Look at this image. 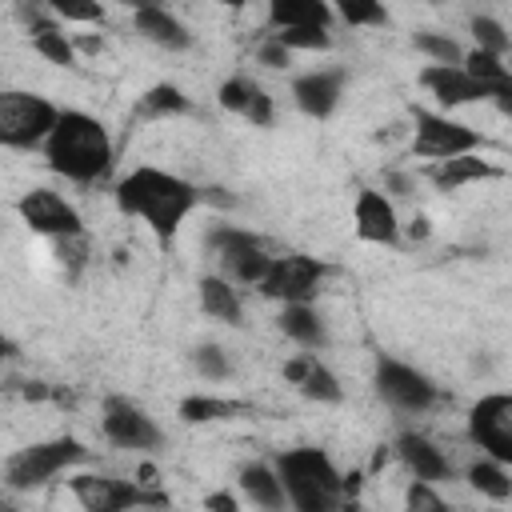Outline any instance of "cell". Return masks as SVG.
Listing matches in <instances>:
<instances>
[{
    "label": "cell",
    "instance_id": "23",
    "mask_svg": "<svg viewBox=\"0 0 512 512\" xmlns=\"http://www.w3.org/2000/svg\"><path fill=\"white\" fill-rule=\"evenodd\" d=\"M200 304H204L212 316H220V320H228V324H240V300H236V292H232L220 276L200 280Z\"/></svg>",
    "mask_w": 512,
    "mask_h": 512
},
{
    "label": "cell",
    "instance_id": "13",
    "mask_svg": "<svg viewBox=\"0 0 512 512\" xmlns=\"http://www.w3.org/2000/svg\"><path fill=\"white\" fill-rule=\"evenodd\" d=\"M104 436L112 444H120V448H152V444H160V428L136 404H128L120 396H112L104 404Z\"/></svg>",
    "mask_w": 512,
    "mask_h": 512
},
{
    "label": "cell",
    "instance_id": "21",
    "mask_svg": "<svg viewBox=\"0 0 512 512\" xmlns=\"http://www.w3.org/2000/svg\"><path fill=\"white\" fill-rule=\"evenodd\" d=\"M136 32L148 36L152 44H160V48H188V32L164 8H140L136 12Z\"/></svg>",
    "mask_w": 512,
    "mask_h": 512
},
{
    "label": "cell",
    "instance_id": "40",
    "mask_svg": "<svg viewBox=\"0 0 512 512\" xmlns=\"http://www.w3.org/2000/svg\"><path fill=\"white\" fill-rule=\"evenodd\" d=\"M24 396H28V400H44V396H52V392H48V384H36V380H32V384H24Z\"/></svg>",
    "mask_w": 512,
    "mask_h": 512
},
{
    "label": "cell",
    "instance_id": "43",
    "mask_svg": "<svg viewBox=\"0 0 512 512\" xmlns=\"http://www.w3.org/2000/svg\"><path fill=\"white\" fill-rule=\"evenodd\" d=\"M120 4H128V8H136V12H140V8H160V0H120Z\"/></svg>",
    "mask_w": 512,
    "mask_h": 512
},
{
    "label": "cell",
    "instance_id": "20",
    "mask_svg": "<svg viewBox=\"0 0 512 512\" xmlns=\"http://www.w3.org/2000/svg\"><path fill=\"white\" fill-rule=\"evenodd\" d=\"M268 16L276 28H328L324 0H268Z\"/></svg>",
    "mask_w": 512,
    "mask_h": 512
},
{
    "label": "cell",
    "instance_id": "42",
    "mask_svg": "<svg viewBox=\"0 0 512 512\" xmlns=\"http://www.w3.org/2000/svg\"><path fill=\"white\" fill-rule=\"evenodd\" d=\"M408 232H412V240H424V236H428V220H424V216H416Z\"/></svg>",
    "mask_w": 512,
    "mask_h": 512
},
{
    "label": "cell",
    "instance_id": "37",
    "mask_svg": "<svg viewBox=\"0 0 512 512\" xmlns=\"http://www.w3.org/2000/svg\"><path fill=\"white\" fill-rule=\"evenodd\" d=\"M404 500H408V508H432V512H440V508H444V500H440L424 480H420V484H412Z\"/></svg>",
    "mask_w": 512,
    "mask_h": 512
},
{
    "label": "cell",
    "instance_id": "3",
    "mask_svg": "<svg viewBox=\"0 0 512 512\" xmlns=\"http://www.w3.org/2000/svg\"><path fill=\"white\" fill-rule=\"evenodd\" d=\"M280 468V480H284V492L288 500L300 508V512H324L336 504V496L344 492V476L332 468V460L320 452V448H296V452H284L276 460Z\"/></svg>",
    "mask_w": 512,
    "mask_h": 512
},
{
    "label": "cell",
    "instance_id": "38",
    "mask_svg": "<svg viewBox=\"0 0 512 512\" xmlns=\"http://www.w3.org/2000/svg\"><path fill=\"white\" fill-rule=\"evenodd\" d=\"M260 60H264L268 68H284V64H288V48H284L280 40H268V44L260 48Z\"/></svg>",
    "mask_w": 512,
    "mask_h": 512
},
{
    "label": "cell",
    "instance_id": "32",
    "mask_svg": "<svg viewBox=\"0 0 512 512\" xmlns=\"http://www.w3.org/2000/svg\"><path fill=\"white\" fill-rule=\"evenodd\" d=\"M416 48L428 52V56H436L440 64H456V60H460V48H456L448 36H436V32H420V36H416Z\"/></svg>",
    "mask_w": 512,
    "mask_h": 512
},
{
    "label": "cell",
    "instance_id": "14",
    "mask_svg": "<svg viewBox=\"0 0 512 512\" xmlns=\"http://www.w3.org/2000/svg\"><path fill=\"white\" fill-rule=\"evenodd\" d=\"M420 84L432 88V96L440 104H472V100H488V84L476 80L468 68H452V64H432L420 72Z\"/></svg>",
    "mask_w": 512,
    "mask_h": 512
},
{
    "label": "cell",
    "instance_id": "41",
    "mask_svg": "<svg viewBox=\"0 0 512 512\" xmlns=\"http://www.w3.org/2000/svg\"><path fill=\"white\" fill-rule=\"evenodd\" d=\"M80 52L96 56V52H100V36H80Z\"/></svg>",
    "mask_w": 512,
    "mask_h": 512
},
{
    "label": "cell",
    "instance_id": "35",
    "mask_svg": "<svg viewBox=\"0 0 512 512\" xmlns=\"http://www.w3.org/2000/svg\"><path fill=\"white\" fill-rule=\"evenodd\" d=\"M248 96H252V84H244V80L220 84V104H224L228 112H244V108H248Z\"/></svg>",
    "mask_w": 512,
    "mask_h": 512
},
{
    "label": "cell",
    "instance_id": "45",
    "mask_svg": "<svg viewBox=\"0 0 512 512\" xmlns=\"http://www.w3.org/2000/svg\"><path fill=\"white\" fill-rule=\"evenodd\" d=\"M224 4H244V0H224Z\"/></svg>",
    "mask_w": 512,
    "mask_h": 512
},
{
    "label": "cell",
    "instance_id": "39",
    "mask_svg": "<svg viewBox=\"0 0 512 512\" xmlns=\"http://www.w3.org/2000/svg\"><path fill=\"white\" fill-rule=\"evenodd\" d=\"M208 508H224V512H232V508H236V500H232L228 492H216V496H208Z\"/></svg>",
    "mask_w": 512,
    "mask_h": 512
},
{
    "label": "cell",
    "instance_id": "33",
    "mask_svg": "<svg viewBox=\"0 0 512 512\" xmlns=\"http://www.w3.org/2000/svg\"><path fill=\"white\" fill-rule=\"evenodd\" d=\"M472 32H476L480 48H488V52H496V56L508 48V36H504V28H500L496 20H488V16H476V20H472Z\"/></svg>",
    "mask_w": 512,
    "mask_h": 512
},
{
    "label": "cell",
    "instance_id": "24",
    "mask_svg": "<svg viewBox=\"0 0 512 512\" xmlns=\"http://www.w3.org/2000/svg\"><path fill=\"white\" fill-rule=\"evenodd\" d=\"M280 328H284L292 340L308 344V348H316V344L324 340V328H320V320L312 316V308H304V300L284 308V316H280Z\"/></svg>",
    "mask_w": 512,
    "mask_h": 512
},
{
    "label": "cell",
    "instance_id": "6",
    "mask_svg": "<svg viewBox=\"0 0 512 512\" xmlns=\"http://www.w3.org/2000/svg\"><path fill=\"white\" fill-rule=\"evenodd\" d=\"M468 432L492 460L512 464V396L504 392L480 396L468 412Z\"/></svg>",
    "mask_w": 512,
    "mask_h": 512
},
{
    "label": "cell",
    "instance_id": "27",
    "mask_svg": "<svg viewBox=\"0 0 512 512\" xmlns=\"http://www.w3.org/2000/svg\"><path fill=\"white\" fill-rule=\"evenodd\" d=\"M188 108V96L172 84H156L144 92V116H172V112H184Z\"/></svg>",
    "mask_w": 512,
    "mask_h": 512
},
{
    "label": "cell",
    "instance_id": "4",
    "mask_svg": "<svg viewBox=\"0 0 512 512\" xmlns=\"http://www.w3.org/2000/svg\"><path fill=\"white\" fill-rule=\"evenodd\" d=\"M60 112L32 92H4L0 96V140L8 148H32L36 140L52 136Z\"/></svg>",
    "mask_w": 512,
    "mask_h": 512
},
{
    "label": "cell",
    "instance_id": "16",
    "mask_svg": "<svg viewBox=\"0 0 512 512\" xmlns=\"http://www.w3.org/2000/svg\"><path fill=\"white\" fill-rule=\"evenodd\" d=\"M284 376H288L292 384H300V392H304L308 400H328V404L340 400V384H336V376H332L320 360H312V356H296V360H288V364H284Z\"/></svg>",
    "mask_w": 512,
    "mask_h": 512
},
{
    "label": "cell",
    "instance_id": "25",
    "mask_svg": "<svg viewBox=\"0 0 512 512\" xmlns=\"http://www.w3.org/2000/svg\"><path fill=\"white\" fill-rule=\"evenodd\" d=\"M236 412H244V404L216 400V396H188V400L180 404V416H184L188 424H204V420H228V416H236Z\"/></svg>",
    "mask_w": 512,
    "mask_h": 512
},
{
    "label": "cell",
    "instance_id": "19",
    "mask_svg": "<svg viewBox=\"0 0 512 512\" xmlns=\"http://www.w3.org/2000/svg\"><path fill=\"white\" fill-rule=\"evenodd\" d=\"M428 176H432V184H436V188L452 192V188H460V184H468V180H484V176H496V168H492L488 160L472 156V152H460V156H448V160H440V164H436Z\"/></svg>",
    "mask_w": 512,
    "mask_h": 512
},
{
    "label": "cell",
    "instance_id": "26",
    "mask_svg": "<svg viewBox=\"0 0 512 512\" xmlns=\"http://www.w3.org/2000/svg\"><path fill=\"white\" fill-rule=\"evenodd\" d=\"M468 484H472L476 492L492 496V500H508V496H512V480H508L496 464H472V468H468Z\"/></svg>",
    "mask_w": 512,
    "mask_h": 512
},
{
    "label": "cell",
    "instance_id": "18",
    "mask_svg": "<svg viewBox=\"0 0 512 512\" xmlns=\"http://www.w3.org/2000/svg\"><path fill=\"white\" fill-rule=\"evenodd\" d=\"M396 448H400V460L416 472V480H444V476H448V460H444V452H440L436 444H428L424 436L404 432Z\"/></svg>",
    "mask_w": 512,
    "mask_h": 512
},
{
    "label": "cell",
    "instance_id": "34",
    "mask_svg": "<svg viewBox=\"0 0 512 512\" xmlns=\"http://www.w3.org/2000/svg\"><path fill=\"white\" fill-rule=\"evenodd\" d=\"M192 360H196V368H200L204 376H212V380H224V376H228V360H224V352H220V348H212V344L196 348V352H192Z\"/></svg>",
    "mask_w": 512,
    "mask_h": 512
},
{
    "label": "cell",
    "instance_id": "7",
    "mask_svg": "<svg viewBox=\"0 0 512 512\" xmlns=\"http://www.w3.org/2000/svg\"><path fill=\"white\" fill-rule=\"evenodd\" d=\"M208 244L224 256V264L240 276V280H248V284H260L264 276H268V268H272V256L264 252V244L252 236V232H236V228H212L208 232Z\"/></svg>",
    "mask_w": 512,
    "mask_h": 512
},
{
    "label": "cell",
    "instance_id": "2",
    "mask_svg": "<svg viewBox=\"0 0 512 512\" xmlns=\"http://www.w3.org/2000/svg\"><path fill=\"white\" fill-rule=\"evenodd\" d=\"M48 164H52V172H60L68 180L88 184L108 172L112 140L100 128V120H92L84 112H60V120L48 136Z\"/></svg>",
    "mask_w": 512,
    "mask_h": 512
},
{
    "label": "cell",
    "instance_id": "15",
    "mask_svg": "<svg viewBox=\"0 0 512 512\" xmlns=\"http://www.w3.org/2000/svg\"><path fill=\"white\" fill-rule=\"evenodd\" d=\"M356 232H360V240H372V244H392L396 240L400 228H396V212L384 200V192L364 188L356 196Z\"/></svg>",
    "mask_w": 512,
    "mask_h": 512
},
{
    "label": "cell",
    "instance_id": "36",
    "mask_svg": "<svg viewBox=\"0 0 512 512\" xmlns=\"http://www.w3.org/2000/svg\"><path fill=\"white\" fill-rule=\"evenodd\" d=\"M244 116H248L252 124H268V120H272V100H268V92H264V88H252Z\"/></svg>",
    "mask_w": 512,
    "mask_h": 512
},
{
    "label": "cell",
    "instance_id": "29",
    "mask_svg": "<svg viewBox=\"0 0 512 512\" xmlns=\"http://www.w3.org/2000/svg\"><path fill=\"white\" fill-rule=\"evenodd\" d=\"M336 12L348 24H388V12L380 0H336Z\"/></svg>",
    "mask_w": 512,
    "mask_h": 512
},
{
    "label": "cell",
    "instance_id": "8",
    "mask_svg": "<svg viewBox=\"0 0 512 512\" xmlns=\"http://www.w3.org/2000/svg\"><path fill=\"white\" fill-rule=\"evenodd\" d=\"M480 144V136L464 124H452L444 116H432V112H416V144L412 152L416 156H436V160H448V156H460V152H472Z\"/></svg>",
    "mask_w": 512,
    "mask_h": 512
},
{
    "label": "cell",
    "instance_id": "12",
    "mask_svg": "<svg viewBox=\"0 0 512 512\" xmlns=\"http://www.w3.org/2000/svg\"><path fill=\"white\" fill-rule=\"evenodd\" d=\"M72 492L92 512H116V508H132V504H168V496H160V492H140V488L108 480V476H76Z\"/></svg>",
    "mask_w": 512,
    "mask_h": 512
},
{
    "label": "cell",
    "instance_id": "11",
    "mask_svg": "<svg viewBox=\"0 0 512 512\" xmlns=\"http://www.w3.org/2000/svg\"><path fill=\"white\" fill-rule=\"evenodd\" d=\"M376 388L388 404L404 408V412H424L436 400V388L428 384V376H420L416 368L400 364V360H380L376 368Z\"/></svg>",
    "mask_w": 512,
    "mask_h": 512
},
{
    "label": "cell",
    "instance_id": "30",
    "mask_svg": "<svg viewBox=\"0 0 512 512\" xmlns=\"http://www.w3.org/2000/svg\"><path fill=\"white\" fill-rule=\"evenodd\" d=\"M48 4H52L56 16L76 20V24H100L104 20V12H100L96 0H48Z\"/></svg>",
    "mask_w": 512,
    "mask_h": 512
},
{
    "label": "cell",
    "instance_id": "9",
    "mask_svg": "<svg viewBox=\"0 0 512 512\" xmlns=\"http://www.w3.org/2000/svg\"><path fill=\"white\" fill-rule=\"evenodd\" d=\"M20 216L32 232H44V236H80V216L72 204H64L52 188H32L20 196Z\"/></svg>",
    "mask_w": 512,
    "mask_h": 512
},
{
    "label": "cell",
    "instance_id": "10",
    "mask_svg": "<svg viewBox=\"0 0 512 512\" xmlns=\"http://www.w3.org/2000/svg\"><path fill=\"white\" fill-rule=\"evenodd\" d=\"M320 276H324V264H316L312 256H280V260H272V268L260 280V288L268 296H276V300L300 304V300H308L316 292Z\"/></svg>",
    "mask_w": 512,
    "mask_h": 512
},
{
    "label": "cell",
    "instance_id": "22",
    "mask_svg": "<svg viewBox=\"0 0 512 512\" xmlns=\"http://www.w3.org/2000/svg\"><path fill=\"white\" fill-rule=\"evenodd\" d=\"M240 488L248 492V500L264 504V508H280L284 504V480H276L264 464H248L240 472Z\"/></svg>",
    "mask_w": 512,
    "mask_h": 512
},
{
    "label": "cell",
    "instance_id": "1",
    "mask_svg": "<svg viewBox=\"0 0 512 512\" xmlns=\"http://www.w3.org/2000/svg\"><path fill=\"white\" fill-rule=\"evenodd\" d=\"M116 204L128 212V216H144L152 224V232L160 240H172L180 220L192 212L196 204V188L184 184L180 176L172 172H160V168H136L120 180L116 188Z\"/></svg>",
    "mask_w": 512,
    "mask_h": 512
},
{
    "label": "cell",
    "instance_id": "28",
    "mask_svg": "<svg viewBox=\"0 0 512 512\" xmlns=\"http://www.w3.org/2000/svg\"><path fill=\"white\" fill-rule=\"evenodd\" d=\"M36 52L52 64H72V44L64 40V32H56L52 24H36Z\"/></svg>",
    "mask_w": 512,
    "mask_h": 512
},
{
    "label": "cell",
    "instance_id": "5",
    "mask_svg": "<svg viewBox=\"0 0 512 512\" xmlns=\"http://www.w3.org/2000/svg\"><path fill=\"white\" fill-rule=\"evenodd\" d=\"M76 460H84V444L72 440V436L32 444V448H24L8 460V484L12 488H36V484H44L48 476H56L60 468H68Z\"/></svg>",
    "mask_w": 512,
    "mask_h": 512
},
{
    "label": "cell",
    "instance_id": "44",
    "mask_svg": "<svg viewBox=\"0 0 512 512\" xmlns=\"http://www.w3.org/2000/svg\"><path fill=\"white\" fill-rule=\"evenodd\" d=\"M388 184H392V188H396V192H400V196H404V192H408V180H404V176H388Z\"/></svg>",
    "mask_w": 512,
    "mask_h": 512
},
{
    "label": "cell",
    "instance_id": "17",
    "mask_svg": "<svg viewBox=\"0 0 512 512\" xmlns=\"http://www.w3.org/2000/svg\"><path fill=\"white\" fill-rule=\"evenodd\" d=\"M292 96L308 116H328L340 96V72H308L292 84Z\"/></svg>",
    "mask_w": 512,
    "mask_h": 512
},
{
    "label": "cell",
    "instance_id": "31",
    "mask_svg": "<svg viewBox=\"0 0 512 512\" xmlns=\"http://www.w3.org/2000/svg\"><path fill=\"white\" fill-rule=\"evenodd\" d=\"M276 40L284 44V48H328V32L324 28H280L276 32Z\"/></svg>",
    "mask_w": 512,
    "mask_h": 512
}]
</instances>
